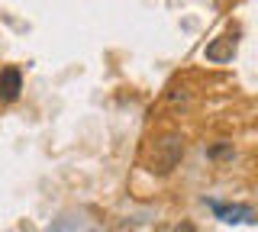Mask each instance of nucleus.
<instances>
[{
    "label": "nucleus",
    "mask_w": 258,
    "mask_h": 232,
    "mask_svg": "<svg viewBox=\"0 0 258 232\" xmlns=\"http://www.w3.org/2000/svg\"><path fill=\"white\" fill-rule=\"evenodd\" d=\"M210 158H216V162L232 158V145H213V148H210Z\"/></svg>",
    "instance_id": "5"
},
{
    "label": "nucleus",
    "mask_w": 258,
    "mask_h": 232,
    "mask_svg": "<svg viewBox=\"0 0 258 232\" xmlns=\"http://www.w3.org/2000/svg\"><path fill=\"white\" fill-rule=\"evenodd\" d=\"M174 232H194V226H190V222H184V226H177Z\"/></svg>",
    "instance_id": "6"
},
{
    "label": "nucleus",
    "mask_w": 258,
    "mask_h": 232,
    "mask_svg": "<svg viewBox=\"0 0 258 232\" xmlns=\"http://www.w3.org/2000/svg\"><path fill=\"white\" fill-rule=\"evenodd\" d=\"M181 155H184V142L177 139V135H165V139H158L149 151V171L152 174L174 171L177 162H181Z\"/></svg>",
    "instance_id": "1"
},
{
    "label": "nucleus",
    "mask_w": 258,
    "mask_h": 232,
    "mask_svg": "<svg viewBox=\"0 0 258 232\" xmlns=\"http://www.w3.org/2000/svg\"><path fill=\"white\" fill-rule=\"evenodd\" d=\"M207 206L216 213L223 222H255V210L245 203H220V200H207Z\"/></svg>",
    "instance_id": "2"
},
{
    "label": "nucleus",
    "mask_w": 258,
    "mask_h": 232,
    "mask_svg": "<svg viewBox=\"0 0 258 232\" xmlns=\"http://www.w3.org/2000/svg\"><path fill=\"white\" fill-rule=\"evenodd\" d=\"M23 91V71L20 68H4L0 71V100L13 103Z\"/></svg>",
    "instance_id": "3"
},
{
    "label": "nucleus",
    "mask_w": 258,
    "mask_h": 232,
    "mask_svg": "<svg viewBox=\"0 0 258 232\" xmlns=\"http://www.w3.org/2000/svg\"><path fill=\"white\" fill-rule=\"evenodd\" d=\"M232 55H236V39L232 36H220L216 42L207 45V58L210 61H226V58H232Z\"/></svg>",
    "instance_id": "4"
}]
</instances>
